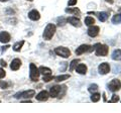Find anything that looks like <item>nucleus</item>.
I'll use <instances>...</instances> for the list:
<instances>
[{"label": "nucleus", "instance_id": "3", "mask_svg": "<svg viewBox=\"0 0 121 113\" xmlns=\"http://www.w3.org/2000/svg\"><path fill=\"white\" fill-rule=\"evenodd\" d=\"M29 69H30V72H29V78H30V80L33 81V82H36L37 80H39V75H40L39 68H37L35 65V64H30Z\"/></svg>", "mask_w": 121, "mask_h": 113}, {"label": "nucleus", "instance_id": "36", "mask_svg": "<svg viewBox=\"0 0 121 113\" xmlns=\"http://www.w3.org/2000/svg\"><path fill=\"white\" fill-rule=\"evenodd\" d=\"M0 65H1L2 67H6V62L4 61V60H0Z\"/></svg>", "mask_w": 121, "mask_h": 113}, {"label": "nucleus", "instance_id": "19", "mask_svg": "<svg viewBox=\"0 0 121 113\" xmlns=\"http://www.w3.org/2000/svg\"><path fill=\"white\" fill-rule=\"evenodd\" d=\"M71 78V75L70 74H65V75H60L58 77H55V81L56 82H63L65 80H68V79Z\"/></svg>", "mask_w": 121, "mask_h": 113}, {"label": "nucleus", "instance_id": "31", "mask_svg": "<svg viewBox=\"0 0 121 113\" xmlns=\"http://www.w3.org/2000/svg\"><path fill=\"white\" fill-rule=\"evenodd\" d=\"M118 101H119V97L117 96V95H113L111 99L109 100V102H111V103H116V102H118Z\"/></svg>", "mask_w": 121, "mask_h": 113}, {"label": "nucleus", "instance_id": "1", "mask_svg": "<svg viewBox=\"0 0 121 113\" xmlns=\"http://www.w3.org/2000/svg\"><path fill=\"white\" fill-rule=\"evenodd\" d=\"M95 51V54L97 56H106L108 55L109 48L106 44H101V43H96L95 46L91 47L90 52Z\"/></svg>", "mask_w": 121, "mask_h": 113}, {"label": "nucleus", "instance_id": "30", "mask_svg": "<svg viewBox=\"0 0 121 113\" xmlns=\"http://www.w3.org/2000/svg\"><path fill=\"white\" fill-rule=\"evenodd\" d=\"M54 78L55 77H52V75H44V76L43 77V81L48 83V82H50L51 80H54Z\"/></svg>", "mask_w": 121, "mask_h": 113}, {"label": "nucleus", "instance_id": "37", "mask_svg": "<svg viewBox=\"0 0 121 113\" xmlns=\"http://www.w3.org/2000/svg\"><path fill=\"white\" fill-rule=\"evenodd\" d=\"M107 3H109V4H113L114 3V0H105Z\"/></svg>", "mask_w": 121, "mask_h": 113}, {"label": "nucleus", "instance_id": "26", "mask_svg": "<svg viewBox=\"0 0 121 113\" xmlns=\"http://www.w3.org/2000/svg\"><path fill=\"white\" fill-rule=\"evenodd\" d=\"M80 63V60L79 59H76V60H73V61L71 62L70 64V71H73L76 69V67H77V65Z\"/></svg>", "mask_w": 121, "mask_h": 113}, {"label": "nucleus", "instance_id": "10", "mask_svg": "<svg viewBox=\"0 0 121 113\" xmlns=\"http://www.w3.org/2000/svg\"><path fill=\"white\" fill-rule=\"evenodd\" d=\"M60 89H62V86H59V85H56V86L51 87V89H50V97L56 98L59 96L60 92Z\"/></svg>", "mask_w": 121, "mask_h": 113}, {"label": "nucleus", "instance_id": "16", "mask_svg": "<svg viewBox=\"0 0 121 113\" xmlns=\"http://www.w3.org/2000/svg\"><path fill=\"white\" fill-rule=\"evenodd\" d=\"M21 66V61L19 59H14L12 62H11V65H10V69L12 71H17L18 69L20 68Z\"/></svg>", "mask_w": 121, "mask_h": 113}, {"label": "nucleus", "instance_id": "4", "mask_svg": "<svg viewBox=\"0 0 121 113\" xmlns=\"http://www.w3.org/2000/svg\"><path fill=\"white\" fill-rule=\"evenodd\" d=\"M33 96H35V90H26L23 92H18L14 95V98L16 99H21V98H26V99H30Z\"/></svg>", "mask_w": 121, "mask_h": 113}, {"label": "nucleus", "instance_id": "5", "mask_svg": "<svg viewBox=\"0 0 121 113\" xmlns=\"http://www.w3.org/2000/svg\"><path fill=\"white\" fill-rule=\"evenodd\" d=\"M55 52L58 56H62V58H69L71 56V51L69 50L68 48H65V47H59V48H55Z\"/></svg>", "mask_w": 121, "mask_h": 113}, {"label": "nucleus", "instance_id": "39", "mask_svg": "<svg viewBox=\"0 0 121 113\" xmlns=\"http://www.w3.org/2000/svg\"><path fill=\"white\" fill-rule=\"evenodd\" d=\"M27 1H33V0H27Z\"/></svg>", "mask_w": 121, "mask_h": 113}, {"label": "nucleus", "instance_id": "27", "mask_svg": "<svg viewBox=\"0 0 121 113\" xmlns=\"http://www.w3.org/2000/svg\"><path fill=\"white\" fill-rule=\"evenodd\" d=\"M67 18H65V17H59L58 18V25L59 26H64V25H65L66 23H67Z\"/></svg>", "mask_w": 121, "mask_h": 113}, {"label": "nucleus", "instance_id": "7", "mask_svg": "<svg viewBox=\"0 0 121 113\" xmlns=\"http://www.w3.org/2000/svg\"><path fill=\"white\" fill-rule=\"evenodd\" d=\"M98 71H99L100 75H106L110 72V66L108 63H102L98 67Z\"/></svg>", "mask_w": 121, "mask_h": 113}, {"label": "nucleus", "instance_id": "12", "mask_svg": "<svg viewBox=\"0 0 121 113\" xmlns=\"http://www.w3.org/2000/svg\"><path fill=\"white\" fill-rule=\"evenodd\" d=\"M67 21L69 23H71L73 26H75V27H81L82 26V22L77 17H69V18H67Z\"/></svg>", "mask_w": 121, "mask_h": 113}, {"label": "nucleus", "instance_id": "32", "mask_svg": "<svg viewBox=\"0 0 121 113\" xmlns=\"http://www.w3.org/2000/svg\"><path fill=\"white\" fill-rule=\"evenodd\" d=\"M8 83L7 82H4V81H0V88H2V89H6V88H8Z\"/></svg>", "mask_w": 121, "mask_h": 113}, {"label": "nucleus", "instance_id": "21", "mask_svg": "<svg viewBox=\"0 0 121 113\" xmlns=\"http://www.w3.org/2000/svg\"><path fill=\"white\" fill-rule=\"evenodd\" d=\"M23 44H24V40H21V41H18V43H14L13 47H12L13 51H14V52H20L21 48H22V47H23Z\"/></svg>", "mask_w": 121, "mask_h": 113}, {"label": "nucleus", "instance_id": "23", "mask_svg": "<svg viewBox=\"0 0 121 113\" xmlns=\"http://www.w3.org/2000/svg\"><path fill=\"white\" fill-rule=\"evenodd\" d=\"M112 23L114 24H119L121 23V14H116V15H114L112 17Z\"/></svg>", "mask_w": 121, "mask_h": 113}, {"label": "nucleus", "instance_id": "38", "mask_svg": "<svg viewBox=\"0 0 121 113\" xmlns=\"http://www.w3.org/2000/svg\"><path fill=\"white\" fill-rule=\"evenodd\" d=\"M6 1H8V0H0V2H6Z\"/></svg>", "mask_w": 121, "mask_h": 113}, {"label": "nucleus", "instance_id": "11", "mask_svg": "<svg viewBox=\"0 0 121 113\" xmlns=\"http://www.w3.org/2000/svg\"><path fill=\"white\" fill-rule=\"evenodd\" d=\"M10 39H11V36L7 31H1L0 32V43H7L10 41Z\"/></svg>", "mask_w": 121, "mask_h": 113}, {"label": "nucleus", "instance_id": "9", "mask_svg": "<svg viewBox=\"0 0 121 113\" xmlns=\"http://www.w3.org/2000/svg\"><path fill=\"white\" fill-rule=\"evenodd\" d=\"M90 50H91V46H89V44H81L79 48H77L75 52L77 56H80V55L85 54L87 52H90Z\"/></svg>", "mask_w": 121, "mask_h": 113}, {"label": "nucleus", "instance_id": "25", "mask_svg": "<svg viewBox=\"0 0 121 113\" xmlns=\"http://www.w3.org/2000/svg\"><path fill=\"white\" fill-rule=\"evenodd\" d=\"M94 23H95V19H94L93 17H86L85 18V24L88 25V26H91V25H94Z\"/></svg>", "mask_w": 121, "mask_h": 113}, {"label": "nucleus", "instance_id": "35", "mask_svg": "<svg viewBox=\"0 0 121 113\" xmlns=\"http://www.w3.org/2000/svg\"><path fill=\"white\" fill-rule=\"evenodd\" d=\"M9 48H10L9 44H6V46H3V47H2V48H1V52H2V54H4V52L8 50Z\"/></svg>", "mask_w": 121, "mask_h": 113}, {"label": "nucleus", "instance_id": "20", "mask_svg": "<svg viewBox=\"0 0 121 113\" xmlns=\"http://www.w3.org/2000/svg\"><path fill=\"white\" fill-rule=\"evenodd\" d=\"M39 73L43 74V76L44 75H52V70L50 69V68H48V67L41 66V67L39 68Z\"/></svg>", "mask_w": 121, "mask_h": 113}, {"label": "nucleus", "instance_id": "24", "mask_svg": "<svg viewBox=\"0 0 121 113\" xmlns=\"http://www.w3.org/2000/svg\"><path fill=\"white\" fill-rule=\"evenodd\" d=\"M100 97H101V95L99 93L94 92V93H92V96H91V101H92V102H98V101L100 100Z\"/></svg>", "mask_w": 121, "mask_h": 113}, {"label": "nucleus", "instance_id": "6", "mask_svg": "<svg viewBox=\"0 0 121 113\" xmlns=\"http://www.w3.org/2000/svg\"><path fill=\"white\" fill-rule=\"evenodd\" d=\"M108 89L111 92H117L118 90L121 89V83L117 79H113V80L108 84Z\"/></svg>", "mask_w": 121, "mask_h": 113}, {"label": "nucleus", "instance_id": "14", "mask_svg": "<svg viewBox=\"0 0 121 113\" xmlns=\"http://www.w3.org/2000/svg\"><path fill=\"white\" fill-rule=\"evenodd\" d=\"M28 17H29V19H31V20H33V21H36V20H39V18H40V14H39V12L37 10L33 9V10H31V11H29Z\"/></svg>", "mask_w": 121, "mask_h": 113}, {"label": "nucleus", "instance_id": "33", "mask_svg": "<svg viewBox=\"0 0 121 113\" xmlns=\"http://www.w3.org/2000/svg\"><path fill=\"white\" fill-rule=\"evenodd\" d=\"M6 76V73H5V71L2 69V68H0V79H2V78H4Z\"/></svg>", "mask_w": 121, "mask_h": 113}, {"label": "nucleus", "instance_id": "2", "mask_svg": "<svg viewBox=\"0 0 121 113\" xmlns=\"http://www.w3.org/2000/svg\"><path fill=\"white\" fill-rule=\"evenodd\" d=\"M56 30V25L52 24V23H48L47 26H45V28L43 30V39L45 40H51L52 39V36L55 35Z\"/></svg>", "mask_w": 121, "mask_h": 113}, {"label": "nucleus", "instance_id": "13", "mask_svg": "<svg viewBox=\"0 0 121 113\" xmlns=\"http://www.w3.org/2000/svg\"><path fill=\"white\" fill-rule=\"evenodd\" d=\"M48 97H50V93L47 91H41L35 96L37 101H47L48 99Z\"/></svg>", "mask_w": 121, "mask_h": 113}, {"label": "nucleus", "instance_id": "18", "mask_svg": "<svg viewBox=\"0 0 121 113\" xmlns=\"http://www.w3.org/2000/svg\"><path fill=\"white\" fill-rule=\"evenodd\" d=\"M111 58L114 61H121V50H115L112 52Z\"/></svg>", "mask_w": 121, "mask_h": 113}, {"label": "nucleus", "instance_id": "17", "mask_svg": "<svg viewBox=\"0 0 121 113\" xmlns=\"http://www.w3.org/2000/svg\"><path fill=\"white\" fill-rule=\"evenodd\" d=\"M65 11L67 13H70V14H73V15H77L79 16L81 14V11L79 8H77V7H75V8H66Z\"/></svg>", "mask_w": 121, "mask_h": 113}, {"label": "nucleus", "instance_id": "29", "mask_svg": "<svg viewBox=\"0 0 121 113\" xmlns=\"http://www.w3.org/2000/svg\"><path fill=\"white\" fill-rule=\"evenodd\" d=\"M66 91H67V86L66 85H64L62 86V89H60V92L59 94V98H63L64 96H65V94H66Z\"/></svg>", "mask_w": 121, "mask_h": 113}, {"label": "nucleus", "instance_id": "22", "mask_svg": "<svg viewBox=\"0 0 121 113\" xmlns=\"http://www.w3.org/2000/svg\"><path fill=\"white\" fill-rule=\"evenodd\" d=\"M97 16H98V18H99V20L101 22H105L106 20L108 19L109 14H108V12H99Z\"/></svg>", "mask_w": 121, "mask_h": 113}, {"label": "nucleus", "instance_id": "8", "mask_svg": "<svg viewBox=\"0 0 121 113\" xmlns=\"http://www.w3.org/2000/svg\"><path fill=\"white\" fill-rule=\"evenodd\" d=\"M99 31H100L99 26L91 25L88 28V30H87V33H88V35L91 36V37H96L98 35H99Z\"/></svg>", "mask_w": 121, "mask_h": 113}, {"label": "nucleus", "instance_id": "28", "mask_svg": "<svg viewBox=\"0 0 121 113\" xmlns=\"http://www.w3.org/2000/svg\"><path fill=\"white\" fill-rule=\"evenodd\" d=\"M88 90H89V92H90V93L96 92L97 90H98V85H97V84H91V85L89 86Z\"/></svg>", "mask_w": 121, "mask_h": 113}, {"label": "nucleus", "instance_id": "34", "mask_svg": "<svg viewBox=\"0 0 121 113\" xmlns=\"http://www.w3.org/2000/svg\"><path fill=\"white\" fill-rule=\"evenodd\" d=\"M77 1H78V0H69L68 5H69V6H74V5L77 4Z\"/></svg>", "mask_w": 121, "mask_h": 113}, {"label": "nucleus", "instance_id": "15", "mask_svg": "<svg viewBox=\"0 0 121 113\" xmlns=\"http://www.w3.org/2000/svg\"><path fill=\"white\" fill-rule=\"evenodd\" d=\"M87 70H88V68L84 64H78L76 67V72L80 75H85L87 73Z\"/></svg>", "mask_w": 121, "mask_h": 113}]
</instances>
